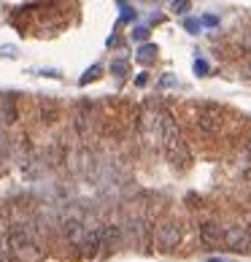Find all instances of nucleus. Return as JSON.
<instances>
[{
  "label": "nucleus",
  "instance_id": "15",
  "mask_svg": "<svg viewBox=\"0 0 251 262\" xmlns=\"http://www.w3.org/2000/svg\"><path fill=\"white\" fill-rule=\"evenodd\" d=\"M195 73H197V76H206V73H208V62H206V60H197V62H195Z\"/></svg>",
  "mask_w": 251,
  "mask_h": 262
},
{
  "label": "nucleus",
  "instance_id": "12",
  "mask_svg": "<svg viewBox=\"0 0 251 262\" xmlns=\"http://www.w3.org/2000/svg\"><path fill=\"white\" fill-rule=\"evenodd\" d=\"M117 6H119V11H122V19H124V22H132V19H135V11H132V8L124 3V0H117Z\"/></svg>",
  "mask_w": 251,
  "mask_h": 262
},
{
  "label": "nucleus",
  "instance_id": "5",
  "mask_svg": "<svg viewBox=\"0 0 251 262\" xmlns=\"http://www.w3.org/2000/svg\"><path fill=\"white\" fill-rule=\"evenodd\" d=\"M224 244L233 251H248L251 249V230L248 227H233L227 230V241Z\"/></svg>",
  "mask_w": 251,
  "mask_h": 262
},
{
  "label": "nucleus",
  "instance_id": "9",
  "mask_svg": "<svg viewBox=\"0 0 251 262\" xmlns=\"http://www.w3.org/2000/svg\"><path fill=\"white\" fill-rule=\"evenodd\" d=\"M57 114H60V111H57V103H54V100H43V103H41V116H43V122H54Z\"/></svg>",
  "mask_w": 251,
  "mask_h": 262
},
{
  "label": "nucleus",
  "instance_id": "10",
  "mask_svg": "<svg viewBox=\"0 0 251 262\" xmlns=\"http://www.w3.org/2000/svg\"><path fill=\"white\" fill-rule=\"evenodd\" d=\"M127 71H130V65L124 62V60H113V62H111V73L119 76V79H124V76H127Z\"/></svg>",
  "mask_w": 251,
  "mask_h": 262
},
{
  "label": "nucleus",
  "instance_id": "6",
  "mask_svg": "<svg viewBox=\"0 0 251 262\" xmlns=\"http://www.w3.org/2000/svg\"><path fill=\"white\" fill-rule=\"evenodd\" d=\"M98 232H100V244L103 246H117L119 238H122L119 225H103V227H98Z\"/></svg>",
  "mask_w": 251,
  "mask_h": 262
},
{
  "label": "nucleus",
  "instance_id": "13",
  "mask_svg": "<svg viewBox=\"0 0 251 262\" xmlns=\"http://www.w3.org/2000/svg\"><path fill=\"white\" fill-rule=\"evenodd\" d=\"M98 76H100V68H98V65H92L89 71H86V73L81 76V84H89L92 79H98Z\"/></svg>",
  "mask_w": 251,
  "mask_h": 262
},
{
  "label": "nucleus",
  "instance_id": "8",
  "mask_svg": "<svg viewBox=\"0 0 251 262\" xmlns=\"http://www.w3.org/2000/svg\"><path fill=\"white\" fill-rule=\"evenodd\" d=\"M14 119H16L14 98H3L0 100V122H14Z\"/></svg>",
  "mask_w": 251,
  "mask_h": 262
},
{
  "label": "nucleus",
  "instance_id": "17",
  "mask_svg": "<svg viewBox=\"0 0 251 262\" xmlns=\"http://www.w3.org/2000/svg\"><path fill=\"white\" fill-rule=\"evenodd\" d=\"M200 25H202V22H197V19H187V30H189V33H197Z\"/></svg>",
  "mask_w": 251,
  "mask_h": 262
},
{
  "label": "nucleus",
  "instance_id": "18",
  "mask_svg": "<svg viewBox=\"0 0 251 262\" xmlns=\"http://www.w3.org/2000/svg\"><path fill=\"white\" fill-rule=\"evenodd\" d=\"M0 54H11V57H14L16 49H14V46H3V49H0Z\"/></svg>",
  "mask_w": 251,
  "mask_h": 262
},
{
  "label": "nucleus",
  "instance_id": "1",
  "mask_svg": "<svg viewBox=\"0 0 251 262\" xmlns=\"http://www.w3.org/2000/svg\"><path fill=\"white\" fill-rule=\"evenodd\" d=\"M181 244V222L178 219H165L154 230V246L159 251H170Z\"/></svg>",
  "mask_w": 251,
  "mask_h": 262
},
{
  "label": "nucleus",
  "instance_id": "2",
  "mask_svg": "<svg viewBox=\"0 0 251 262\" xmlns=\"http://www.w3.org/2000/svg\"><path fill=\"white\" fill-rule=\"evenodd\" d=\"M221 124H224V116H221V111L214 108V105H202L195 116V127L202 135H216L221 130Z\"/></svg>",
  "mask_w": 251,
  "mask_h": 262
},
{
  "label": "nucleus",
  "instance_id": "4",
  "mask_svg": "<svg viewBox=\"0 0 251 262\" xmlns=\"http://www.w3.org/2000/svg\"><path fill=\"white\" fill-rule=\"evenodd\" d=\"M197 235L206 246H219L227 241V230L219 225V222H200L197 225Z\"/></svg>",
  "mask_w": 251,
  "mask_h": 262
},
{
  "label": "nucleus",
  "instance_id": "11",
  "mask_svg": "<svg viewBox=\"0 0 251 262\" xmlns=\"http://www.w3.org/2000/svg\"><path fill=\"white\" fill-rule=\"evenodd\" d=\"M189 0H173V3H170V8H173V14H178V16H184L187 11H189Z\"/></svg>",
  "mask_w": 251,
  "mask_h": 262
},
{
  "label": "nucleus",
  "instance_id": "16",
  "mask_svg": "<svg viewBox=\"0 0 251 262\" xmlns=\"http://www.w3.org/2000/svg\"><path fill=\"white\" fill-rule=\"evenodd\" d=\"M202 25H206V27H216L219 19H216L214 14H206V16H202Z\"/></svg>",
  "mask_w": 251,
  "mask_h": 262
},
{
  "label": "nucleus",
  "instance_id": "7",
  "mask_svg": "<svg viewBox=\"0 0 251 262\" xmlns=\"http://www.w3.org/2000/svg\"><path fill=\"white\" fill-rule=\"evenodd\" d=\"M135 60H138L141 65H149L157 60V46H151V43H143L138 52H135Z\"/></svg>",
  "mask_w": 251,
  "mask_h": 262
},
{
  "label": "nucleus",
  "instance_id": "3",
  "mask_svg": "<svg viewBox=\"0 0 251 262\" xmlns=\"http://www.w3.org/2000/svg\"><path fill=\"white\" fill-rule=\"evenodd\" d=\"M8 246H11L14 251H25V249L35 246V232H33V227L14 225L11 230H8Z\"/></svg>",
  "mask_w": 251,
  "mask_h": 262
},
{
  "label": "nucleus",
  "instance_id": "19",
  "mask_svg": "<svg viewBox=\"0 0 251 262\" xmlns=\"http://www.w3.org/2000/svg\"><path fill=\"white\" fill-rule=\"evenodd\" d=\"M246 157H251V135L246 138Z\"/></svg>",
  "mask_w": 251,
  "mask_h": 262
},
{
  "label": "nucleus",
  "instance_id": "14",
  "mask_svg": "<svg viewBox=\"0 0 251 262\" xmlns=\"http://www.w3.org/2000/svg\"><path fill=\"white\" fill-rule=\"evenodd\" d=\"M146 38H149V27H135V30H132V41H146Z\"/></svg>",
  "mask_w": 251,
  "mask_h": 262
},
{
  "label": "nucleus",
  "instance_id": "20",
  "mask_svg": "<svg viewBox=\"0 0 251 262\" xmlns=\"http://www.w3.org/2000/svg\"><path fill=\"white\" fill-rule=\"evenodd\" d=\"M246 73H248V76H251V65H248V71H246Z\"/></svg>",
  "mask_w": 251,
  "mask_h": 262
}]
</instances>
